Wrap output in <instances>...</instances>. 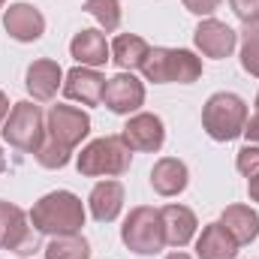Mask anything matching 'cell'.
<instances>
[{
	"instance_id": "7c38bea8",
	"label": "cell",
	"mask_w": 259,
	"mask_h": 259,
	"mask_svg": "<svg viewBox=\"0 0 259 259\" xmlns=\"http://www.w3.org/2000/svg\"><path fill=\"white\" fill-rule=\"evenodd\" d=\"M103 103L109 106V112L115 115H130L145 103V84L133 75V72H118L115 78L106 81V94Z\"/></svg>"
},
{
	"instance_id": "5b68a950",
	"label": "cell",
	"mask_w": 259,
	"mask_h": 259,
	"mask_svg": "<svg viewBox=\"0 0 259 259\" xmlns=\"http://www.w3.org/2000/svg\"><path fill=\"white\" fill-rule=\"evenodd\" d=\"M121 241L127 244L133 253L139 256H154L166 247V238H163V220H160V211L157 208H148V205H139L133 208L121 226Z\"/></svg>"
},
{
	"instance_id": "5bb4252c",
	"label": "cell",
	"mask_w": 259,
	"mask_h": 259,
	"mask_svg": "<svg viewBox=\"0 0 259 259\" xmlns=\"http://www.w3.org/2000/svg\"><path fill=\"white\" fill-rule=\"evenodd\" d=\"M160 220H163V238L169 247H184L190 244L196 235V214L187 205H166L160 211Z\"/></svg>"
},
{
	"instance_id": "30bf717a",
	"label": "cell",
	"mask_w": 259,
	"mask_h": 259,
	"mask_svg": "<svg viewBox=\"0 0 259 259\" xmlns=\"http://www.w3.org/2000/svg\"><path fill=\"white\" fill-rule=\"evenodd\" d=\"M193 42L196 49L205 55V58H214V61H223V58H229L232 52H235V42H238V33L229 27V24H223V21H217V18H205L199 27H196L193 33Z\"/></svg>"
},
{
	"instance_id": "4316f807",
	"label": "cell",
	"mask_w": 259,
	"mask_h": 259,
	"mask_svg": "<svg viewBox=\"0 0 259 259\" xmlns=\"http://www.w3.org/2000/svg\"><path fill=\"white\" fill-rule=\"evenodd\" d=\"M229 6L244 24H256L259 21V0H229Z\"/></svg>"
},
{
	"instance_id": "e575fe53",
	"label": "cell",
	"mask_w": 259,
	"mask_h": 259,
	"mask_svg": "<svg viewBox=\"0 0 259 259\" xmlns=\"http://www.w3.org/2000/svg\"><path fill=\"white\" fill-rule=\"evenodd\" d=\"M3 3H6V0H0V9H3Z\"/></svg>"
},
{
	"instance_id": "83f0119b",
	"label": "cell",
	"mask_w": 259,
	"mask_h": 259,
	"mask_svg": "<svg viewBox=\"0 0 259 259\" xmlns=\"http://www.w3.org/2000/svg\"><path fill=\"white\" fill-rule=\"evenodd\" d=\"M220 3H223V0H184L187 12H193V15H211Z\"/></svg>"
},
{
	"instance_id": "cb8c5ba5",
	"label": "cell",
	"mask_w": 259,
	"mask_h": 259,
	"mask_svg": "<svg viewBox=\"0 0 259 259\" xmlns=\"http://www.w3.org/2000/svg\"><path fill=\"white\" fill-rule=\"evenodd\" d=\"M36 163L39 166H46V169H64L66 163H69V157H72V148H66L61 142H55L52 136L49 139H42V145L36 148Z\"/></svg>"
},
{
	"instance_id": "6da1fadb",
	"label": "cell",
	"mask_w": 259,
	"mask_h": 259,
	"mask_svg": "<svg viewBox=\"0 0 259 259\" xmlns=\"http://www.w3.org/2000/svg\"><path fill=\"white\" fill-rule=\"evenodd\" d=\"M30 223L39 235H75L84 226V205L69 190H55L30 208Z\"/></svg>"
},
{
	"instance_id": "ba28073f",
	"label": "cell",
	"mask_w": 259,
	"mask_h": 259,
	"mask_svg": "<svg viewBox=\"0 0 259 259\" xmlns=\"http://www.w3.org/2000/svg\"><path fill=\"white\" fill-rule=\"evenodd\" d=\"M121 139L130 151H142V154H154L163 148L166 142V130H163V121L151 112H139L133 115L124 130H121Z\"/></svg>"
},
{
	"instance_id": "836d02e7",
	"label": "cell",
	"mask_w": 259,
	"mask_h": 259,
	"mask_svg": "<svg viewBox=\"0 0 259 259\" xmlns=\"http://www.w3.org/2000/svg\"><path fill=\"white\" fill-rule=\"evenodd\" d=\"M256 112H259V94H256Z\"/></svg>"
},
{
	"instance_id": "484cf974",
	"label": "cell",
	"mask_w": 259,
	"mask_h": 259,
	"mask_svg": "<svg viewBox=\"0 0 259 259\" xmlns=\"http://www.w3.org/2000/svg\"><path fill=\"white\" fill-rule=\"evenodd\" d=\"M235 166H238V172H241V175L253 178V175L259 172V148H256V145H247V148H241V151H238V160H235Z\"/></svg>"
},
{
	"instance_id": "44dd1931",
	"label": "cell",
	"mask_w": 259,
	"mask_h": 259,
	"mask_svg": "<svg viewBox=\"0 0 259 259\" xmlns=\"http://www.w3.org/2000/svg\"><path fill=\"white\" fill-rule=\"evenodd\" d=\"M148 52H151V46H148L142 36H136V33H121V36L112 42V61L121 66L124 72H127V69L130 72H133V69H142Z\"/></svg>"
},
{
	"instance_id": "8fae6325",
	"label": "cell",
	"mask_w": 259,
	"mask_h": 259,
	"mask_svg": "<svg viewBox=\"0 0 259 259\" xmlns=\"http://www.w3.org/2000/svg\"><path fill=\"white\" fill-rule=\"evenodd\" d=\"M106 94V78L91 66H72L64 75V97L81 106H100Z\"/></svg>"
},
{
	"instance_id": "f1b7e54d",
	"label": "cell",
	"mask_w": 259,
	"mask_h": 259,
	"mask_svg": "<svg viewBox=\"0 0 259 259\" xmlns=\"http://www.w3.org/2000/svg\"><path fill=\"white\" fill-rule=\"evenodd\" d=\"M241 136H247V142H259V112L244 124V133Z\"/></svg>"
},
{
	"instance_id": "d4e9b609",
	"label": "cell",
	"mask_w": 259,
	"mask_h": 259,
	"mask_svg": "<svg viewBox=\"0 0 259 259\" xmlns=\"http://www.w3.org/2000/svg\"><path fill=\"white\" fill-rule=\"evenodd\" d=\"M241 66H244V72H250V75L259 78V21L256 24H247V30H244Z\"/></svg>"
},
{
	"instance_id": "7a4b0ae2",
	"label": "cell",
	"mask_w": 259,
	"mask_h": 259,
	"mask_svg": "<svg viewBox=\"0 0 259 259\" xmlns=\"http://www.w3.org/2000/svg\"><path fill=\"white\" fill-rule=\"evenodd\" d=\"M75 169L84 178H118L130 169V148L121 136L94 139L88 148H81Z\"/></svg>"
},
{
	"instance_id": "277c9868",
	"label": "cell",
	"mask_w": 259,
	"mask_h": 259,
	"mask_svg": "<svg viewBox=\"0 0 259 259\" xmlns=\"http://www.w3.org/2000/svg\"><path fill=\"white\" fill-rule=\"evenodd\" d=\"M247 124V106L238 94H214L208 97L202 109V127L214 142H232L244 133Z\"/></svg>"
},
{
	"instance_id": "ffe728a7",
	"label": "cell",
	"mask_w": 259,
	"mask_h": 259,
	"mask_svg": "<svg viewBox=\"0 0 259 259\" xmlns=\"http://www.w3.org/2000/svg\"><path fill=\"white\" fill-rule=\"evenodd\" d=\"M220 223H223L226 232L238 241V247H241V244H250L259 235V214L253 208H247V205H229V208L223 211Z\"/></svg>"
},
{
	"instance_id": "603a6c76",
	"label": "cell",
	"mask_w": 259,
	"mask_h": 259,
	"mask_svg": "<svg viewBox=\"0 0 259 259\" xmlns=\"http://www.w3.org/2000/svg\"><path fill=\"white\" fill-rule=\"evenodd\" d=\"M84 12L94 15L103 30H118L121 24V0H84Z\"/></svg>"
},
{
	"instance_id": "4fadbf2b",
	"label": "cell",
	"mask_w": 259,
	"mask_h": 259,
	"mask_svg": "<svg viewBox=\"0 0 259 259\" xmlns=\"http://www.w3.org/2000/svg\"><path fill=\"white\" fill-rule=\"evenodd\" d=\"M3 27L12 39L18 42H36L42 33H46V18L36 6L30 3H12L6 12H3Z\"/></svg>"
},
{
	"instance_id": "8992f818",
	"label": "cell",
	"mask_w": 259,
	"mask_h": 259,
	"mask_svg": "<svg viewBox=\"0 0 259 259\" xmlns=\"http://www.w3.org/2000/svg\"><path fill=\"white\" fill-rule=\"evenodd\" d=\"M3 139L24 151V154H36V148L46 139V121H42V109L33 103H15L3 121Z\"/></svg>"
},
{
	"instance_id": "e0dca14e",
	"label": "cell",
	"mask_w": 259,
	"mask_h": 259,
	"mask_svg": "<svg viewBox=\"0 0 259 259\" xmlns=\"http://www.w3.org/2000/svg\"><path fill=\"white\" fill-rule=\"evenodd\" d=\"M69 55L78 61V66H91V69H97V66H103L109 61V55H112V49L106 46V36L100 33V30H78L75 36H72V42H69Z\"/></svg>"
},
{
	"instance_id": "d6986e66",
	"label": "cell",
	"mask_w": 259,
	"mask_h": 259,
	"mask_svg": "<svg viewBox=\"0 0 259 259\" xmlns=\"http://www.w3.org/2000/svg\"><path fill=\"white\" fill-rule=\"evenodd\" d=\"M238 241L226 232L223 223H208L202 235L196 238V256L199 259H235Z\"/></svg>"
},
{
	"instance_id": "9c48e42d",
	"label": "cell",
	"mask_w": 259,
	"mask_h": 259,
	"mask_svg": "<svg viewBox=\"0 0 259 259\" xmlns=\"http://www.w3.org/2000/svg\"><path fill=\"white\" fill-rule=\"evenodd\" d=\"M46 130L55 142H61L66 148H75L91 133V118H88V112H81L75 106H52Z\"/></svg>"
},
{
	"instance_id": "d6a6232c",
	"label": "cell",
	"mask_w": 259,
	"mask_h": 259,
	"mask_svg": "<svg viewBox=\"0 0 259 259\" xmlns=\"http://www.w3.org/2000/svg\"><path fill=\"white\" fill-rule=\"evenodd\" d=\"M6 169V157H3V148H0V172Z\"/></svg>"
},
{
	"instance_id": "9a60e30c",
	"label": "cell",
	"mask_w": 259,
	"mask_h": 259,
	"mask_svg": "<svg viewBox=\"0 0 259 259\" xmlns=\"http://www.w3.org/2000/svg\"><path fill=\"white\" fill-rule=\"evenodd\" d=\"M61 81H64V69H61V64H55V61H49V58L33 61V64L27 66V78H24V84H27L30 97L39 100V103L55 100Z\"/></svg>"
},
{
	"instance_id": "4dcf8cb0",
	"label": "cell",
	"mask_w": 259,
	"mask_h": 259,
	"mask_svg": "<svg viewBox=\"0 0 259 259\" xmlns=\"http://www.w3.org/2000/svg\"><path fill=\"white\" fill-rule=\"evenodd\" d=\"M6 115H9V100H6V94L0 91V124L6 121Z\"/></svg>"
},
{
	"instance_id": "1f68e13d",
	"label": "cell",
	"mask_w": 259,
	"mask_h": 259,
	"mask_svg": "<svg viewBox=\"0 0 259 259\" xmlns=\"http://www.w3.org/2000/svg\"><path fill=\"white\" fill-rule=\"evenodd\" d=\"M166 259H190V256H187V253H169Z\"/></svg>"
},
{
	"instance_id": "ac0fdd59",
	"label": "cell",
	"mask_w": 259,
	"mask_h": 259,
	"mask_svg": "<svg viewBox=\"0 0 259 259\" xmlns=\"http://www.w3.org/2000/svg\"><path fill=\"white\" fill-rule=\"evenodd\" d=\"M88 205H91V214L97 223H112L124 208V184L121 181H100L91 190Z\"/></svg>"
},
{
	"instance_id": "7402d4cb",
	"label": "cell",
	"mask_w": 259,
	"mask_h": 259,
	"mask_svg": "<svg viewBox=\"0 0 259 259\" xmlns=\"http://www.w3.org/2000/svg\"><path fill=\"white\" fill-rule=\"evenodd\" d=\"M46 259H91V247L78 232L75 235H55L52 244L46 247Z\"/></svg>"
},
{
	"instance_id": "3957f363",
	"label": "cell",
	"mask_w": 259,
	"mask_h": 259,
	"mask_svg": "<svg viewBox=\"0 0 259 259\" xmlns=\"http://www.w3.org/2000/svg\"><path fill=\"white\" fill-rule=\"evenodd\" d=\"M142 72L154 84H193L202 75V61L187 49H151L142 64Z\"/></svg>"
},
{
	"instance_id": "52a82bcc",
	"label": "cell",
	"mask_w": 259,
	"mask_h": 259,
	"mask_svg": "<svg viewBox=\"0 0 259 259\" xmlns=\"http://www.w3.org/2000/svg\"><path fill=\"white\" fill-rule=\"evenodd\" d=\"M0 247L18 256H30L39 247V232L33 229L27 214L18 205L3 202V199H0Z\"/></svg>"
},
{
	"instance_id": "f546056e",
	"label": "cell",
	"mask_w": 259,
	"mask_h": 259,
	"mask_svg": "<svg viewBox=\"0 0 259 259\" xmlns=\"http://www.w3.org/2000/svg\"><path fill=\"white\" fill-rule=\"evenodd\" d=\"M247 193H250L253 202H259V172L253 175V178H247Z\"/></svg>"
},
{
	"instance_id": "2e32d148",
	"label": "cell",
	"mask_w": 259,
	"mask_h": 259,
	"mask_svg": "<svg viewBox=\"0 0 259 259\" xmlns=\"http://www.w3.org/2000/svg\"><path fill=\"white\" fill-rule=\"evenodd\" d=\"M190 184V172L178 157H163L154 163L151 169V187L160 196H178L187 190Z\"/></svg>"
}]
</instances>
